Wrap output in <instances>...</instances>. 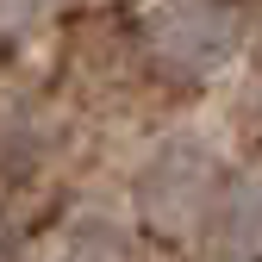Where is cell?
<instances>
[{"mask_svg":"<svg viewBox=\"0 0 262 262\" xmlns=\"http://www.w3.org/2000/svg\"><path fill=\"white\" fill-rule=\"evenodd\" d=\"M231 38H237V25L212 0H169L156 13V56L187 69V75H206L212 62H225L231 56Z\"/></svg>","mask_w":262,"mask_h":262,"instance_id":"6da1fadb","label":"cell"},{"mask_svg":"<svg viewBox=\"0 0 262 262\" xmlns=\"http://www.w3.org/2000/svg\"><path fill=\"white\" fill-rule=\"evenodd\" d=\"M219 237L231 244V250H256V244H262V181L231 187V200H225V219H219Z\"/></svg>","mask_w":262,"mask_h":262,"instance_id":"7a4b0ae2","label":"cell"}]
</instances>
